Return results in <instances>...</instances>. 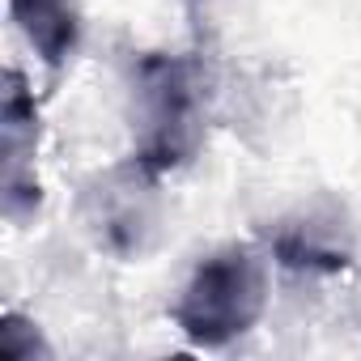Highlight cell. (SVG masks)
I'll use <instances>...</instances> for the list:
<instances>
[{
    "label": "cell",
    "mask_w": 361,
    "mask_h": 361,
    "mask_svg": "<svg viewBox=\"0 0 361 361\" xmlns=\"http://www.w3.org/2000/svg\"><path fill=\"white\" fill-rule=\"evenodd\" d=\"M128 123H132L128 157H136L161 178L183 170L204 149L209 136V90L200 64L170 51L132 56Z\"/></svg>",
    "instance_id": "obj_1"
},
{
    "label": "cell",
    "mask_w": 361,
    "mask_h": 361,
    "mask_svg": "<svg viewBox=\"0 0 361 361\" xmlns=\"http://www.w3.org/2000/svg\"><path fill=\"white\" fill-rule=\"evenodd\" d=\"M272 255L259 238L221 243L196 259L170 302V323L196 348H226L259 327L272 302Z\"/></svg>",
    "instance_id": "obj_2"
},
{
    "label": "cell",
    "mask_w": 361,
    "mask_h": 361,
    "mask_svg": "<svg viewBox=\"0 0 361 361\" xmlns=\"http://www.w3.org/2000/svg\"><path fill=\"white\" fill-rule=\"evenodd\" d=\"M81 226L98 251L132 264L153 251L161 230V174L123 157L81 188Z\"/></svg>",
    "instance_id": "obj_3"
},
{
    "label": "cell",
    "mask_w": 361,
    "mask_h": 361,
    "mask_svg": "<svg viewBox=\"0 0 361 361\" xmlns=\"http://www.w3.org/2000/svg\"><path fill=\"white\" fill-rule=\"evenodd\" d=\"M264 251L276 268L293 276H340L357 255V234L348 213L336 200H310L272 221V230L259 234Z\"/></svg>",
    "instance_id": "obj_4"
},
{
    "label": "cell",
    "mask_w": 361,
    "mask_h": 361,
    "mask_svg": "<svg viewBox=\"0 0 361 361\" xmlns=\"http://www.w3.org/2000/svg\"><path fill=\"white\" fill-rule=\"evenodd\" d=\"M5 5H9V22L22 35V43L30 47V56L51 77H60L85 43L81 0H5Z\"/></svg>",
    "instance_id": "obj_5"
},
{
    "label": "cell",
    "mask_w": 361,
    "mask_h": 361,
    "mask_svg": "<svg viewBox=\"0 0 361 361\" xmlns=\"http://www.w3.org/2000/svg\"><path fill=\"white\" fill-rule=\"evenodd\" d=\"M39 98L30 77L9 64L5 68V98H0V153L5 174H30L39 170Z\"/></svg>",
    "instance_id": "obj_6"
},
{
    "label": "cell",
    "mask_w": 361,
    "mask_h": 361,
    "mask_svg": "<svg viewBox=\"0 0 361 361\" xmlns=\"http://www.w3.org/2000/svg\"><path fill=\"white\" fill-rule=\"evenodd\" d=\"M0 348L18 361H35V357H51V344L43 340L39 323L26 319L22 310H5V323H0Z\"/></svg>",
    "instance_id": "obj_7"
},
{
    "label": "cell",
    "mask_w": 361,
    "mask_h": 361,
    "mask_svg": "<svg viewBox=\"0 0 361 361\" xmlns=\"http://www.w3.org/2000/svg\"><path fill=\"white\" fill-rule=\"evenodd\" d=\"M357 327H361V293H357Z\"/></svg>",
    "instance_id": "obj_8"
}]
</instances>
